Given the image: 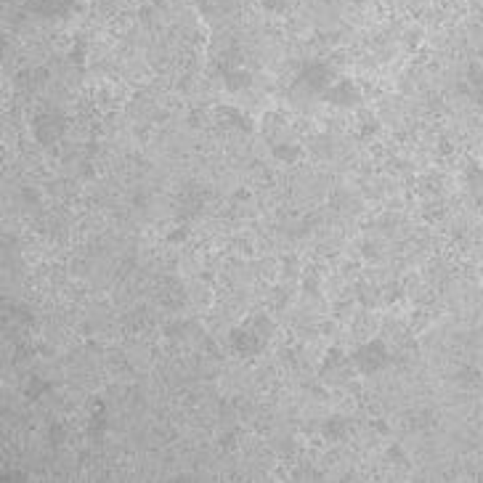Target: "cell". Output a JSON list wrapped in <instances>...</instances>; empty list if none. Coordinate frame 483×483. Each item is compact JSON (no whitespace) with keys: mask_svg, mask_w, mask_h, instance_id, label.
Listing matches in <instances>:
<instances>
[{"mask_svg":"<svg viewBox=\"0 0 483 483\" xmlns=\"http://www.w3.org/2000/svg\"><path fill=\"white\" fill-rule=\"evenodd\" d=\"M327 99H330L335 107H353L356 101H358V90H356V86L353 83H348V80H343V83H332L330 90H327Z\"/></svg>","mask_w":483,"mask_h":483,"instance_id":"obj_3","label":"cell"},{"mask_svg":"<svg viewBox=\"0 0 483 483\" xmlns=\"http://www.w3.org/2000/svg\"><path fill=\"white\" fill-rule=\"evenodd\" d=\"M300 86L311 93H322V90H330L332 86V72L327 64H308L300 75Z\"/></svg>","mask_w":483,"mask_h":483,"instance_id":"obj_1","label":"cell"},{"mask_svg":"<svg viewBox=\"0 0 483 483\" xmlns=\"http://www.w3.org/2000/svg\"><path fill=\"white\" fill-rule=\"evenodd\" d=\"M231 343H234V348L239 353H244V356H250V353H255L263 343L252 335L250 330H237L234 335H231Z\"/></svg>","mask_w":483,"mask_h":483,"instance_id":"obj_4","label":"cell"},{"mask_svg":"<svg viewBox=\"0 0 483 483\" xmlns=\"http://www.w3.org/2000/svg\"><path fill=\"white\" fill-rule=\"evenodd\" d=\"M226 83H229V88L231 90H239V88H244V86L250 83V77H247V72H237V69H231V72L226 75Z\"/></svg>","mask_w":483,"mask_h":483,"instance_id":"obj_5","label":"cell"},{"mask_svg":"<svg viewBox=\"0 0 483 483\" xmlns=\"http://www.w3.org/2000/svg\"><path fill=\"white\" fill-rule=\"evenodd\" d=\"M385 361H388V356H385L382 343H369V345H364L361 351L356 353V367L361 372H377Z\"/></svg>","mask_w":483,"mask_h":483,"instance_id":"obj_2","label":"cell"}]
</instances>
